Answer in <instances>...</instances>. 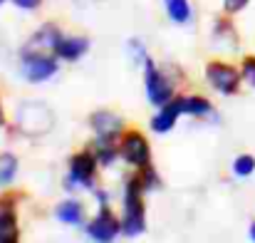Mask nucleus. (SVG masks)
<instances>
[{
    "mask_svg": "<svg viewBox=\"0 0 255 243\" xmlns=\"http://www.w3.org/2000/svg\"><path fill=\"white\" fill-rule=\"evenodd\" d=\"M5 124V117H2V107H0V127Z\"/></svg>",
    "mask_w": 255,
    "mask_h": 243,
    "instance_id": "393cba45",
    "label": "nucleus"
},
{
    "mask_svg": "<svg viewBox=\"0 0 255 243\" xmlns=\"http://www.w3.org/2000/svg\"><path fill=\"white\" fill-rule=\"evenodd\" d=\"M211 112V102L203 97H186L183 99V114H193V117H203Z\"/></svg>",
    "mask_w": 255,
    "mask_h": 243,
    "instance_id": "f3484780",
    "label": "nucleus"
},
{
    "mask_svg": "<svg viewBox=\"0 0 255 243\" xmlns=\"http://www.w3.org/2000/svg\"><path fill=\"white\" fill-rule=\"evenodd\" d=\"M251 241H255V224L251 226Z\"/></svg>",
    "mask_w": 255,
    "mask_h": 243,
    "instance_id": "b1692460",
    "label": "nucleus"
},
{
    "mask_svg": "<svg viewBox=\"0 0 255 243\" xmlns=\"http://www.w3.org/2000/svg\"><path fill=\"white\" fill-rule=\"evenodd\" d=\"M119 154L124 157L127 164H131V166H136V169H144V166H149L151 149H149V142H146L139 132H129V134H124V139H122Z\"/></svg>",
    "mask_w": 255,
    "mask_h": 243,
    "instance_id": "39448f33",
    "label": "nucleus"
},
{
    "mask_svg": "<svg viewBox=\"0 0 255 243\" xmlns=\"http://www.w3.org/2000/svg\"><path fill=\"white\" fill-rule=\"evenodd\" d=\"M178 114H183V97L171 99V102H166V104L161 107V112L151 119V129H154V132H159V134H166L171 127L176 124Z\"/></svg>",
    "mask_w": 255,
    "mask_h": 243,
    "instance_id": "9b49d317",
    "label": "nucleus"
},
{
    "mask_svg": "<svg viewBox=\"0 0 255 243\" xmlns=\"http://www.w3.org/2000/svg\"><path fill=\"white\" fill-rule=\"evenodd\" d=\"M20 239V229H17V221L10 211H2L0 214V243H15Z\"/></svg>",
    "mask_w": 255,
    "mask_h": 243,
    "instance_id": "4468645a",
    "label": "nucleus"
},
{
    "mask_svg": "<svg viewBox=\"0 0 255 243\" xmlns=\"http://www.w3.org/2000/svg\"><path fill=\"white\" fill-rule=\"evenodd\" d=\"M119 231H122V224L109 214V211H102L89 226H87V236L92 239V241H114L117 236H119Z\"/></svg>",
    "mask_w": 255,
    "mask_h": 243,
    "instance_id": "6e6552de",
    "label": "nucleus"
},
{
    "mask_svg": "<svg viewBox=\"0 0 255 243\" xmlns=\"http://www.w3.org/2000/svg\"><path fill=\"white\" fill-rule=\"evenodd\" d=\"M0 2H5V0H0Z\"/></svg>",
    "mask_w": 255,
    "mask_h": 243,
    "instance_id": "a878e982",
    "label": "nucleus"
},
{
    "mask_svg": "<svg viewBox=\"0 0 255 243\" xmlns=\"http://www.w3.org/2000/svg\"><path fill=\"white\" fill-rule=\"evenodd\" d=\"M57 219L62 224H70V226H77L82 221V204L75 201V199H67L57 206Z\"/></svg>",
    "mask_w": 255,
    "mask_h": 243,
    "instance_id": "ddd939ff",
    "label": "nucleus"
},
{
    "mask_svg": "<svg viewBox=\"0 0 255 243\" xmlns=\"http://www.w3.org/2000/svg\"><path fill=\"white\" fill-rule=\"evenodd\" d=\"M92 129L97 132V137L117 139L122 134V129H124V122L114 112H94L92 114Z\"/></svg>",
    "mask_w": 255,
    "mask_h": 243,
    "instance_id": "1a4fd4ad",
    "label": "nucleus"
},
{
    "mask_svg": "<svg viewBox=\"0 0 255 243\" xmlns=\"http://www.w3.org/2000/svg\"><path fill=\"white\" fill-rule=\"evenodd\" d=\"M233 171H236V176H241V179L251 176L255 171V159L251 154H241V157L233 162Z\"/></svg>",
    "mask_w": 255,
    "mask_h": 243,
    "instance_id": "a211bd4d",
    "label": "nucleus"
},
{
    "mask_svg": "<svg viewBox=\"0 0 255 243\" xmlns=\"http://www.w3.org/2000/svg\"><path fill=\"white\" fill-rule=\"evenodd\" d=\"M251 0H223V5H226V12H241L246 5H248Z\"/></svg>",
    "mask_w": 255,
    "mask_h": 243,
    "instance_id": "4be33fe9",
    "label": "nucleus"
},
{
    "mask_svg": "<svg viewBox=\"0 0 255 243\" xmlns=\"http://www.w3.org/2000/svg\"><path fill=\"white\" fill-rule=\"evenodd\" d=\"M141 191L144 184L139 176L127 181L124 189V219H122V231L129 239H136L139 234H144L146 221H144V201H141Z\"/></svg>",
    "mask_w": 255,
    "mask_h": 243,
    "instance_id": "f257e3e1",
    "label": "nucleus"
},
{
    "mask_svg": "<svg viewBox=\"0 0 255 243\" xmlns=\"http://www.w3.org/2000/svg\"><path fill=\"white\" fill-rule=\"evenodd\" d=\"M10 2H15V5L22 7V10H35V7L42 5V0H10Z\"/></svg>",
    "mask_w": 255,
    "mask_h": 243,
    "instance_id": "5701e85b",
    "label": "nucleus"
},
{
    "mask_svg": "<svg viewBox=\"0 0 255 243\" xmlns=\"http://www.w3.org/2000/svg\"><path fill=\"white\" fill-rule=\"evenodd\" d=\"M57 72V60L47 52H22V75L32 84L47 82Z\"/></svg>",
    "mask_w": 255,
    "mask_h": 243,
    "instance_id": "7ed1b4c3",
    "label": "nucleus"
},
{
    "mask_svg": "<svg viewBox=\"0 0 255 243\" xmlns=\"http://www.w3.org/2000/svg\"><path fill=\"white\" fill-rule=\"evenodd\" d=\"M206 77L221 94H233V92H238V84H241L238 70H233L231 65H223V62H211L206 67Z\"/></svg>",
    "mask_w": 255,
    "mask_h": 243,
    "instance_id": "0eeeda50",
    "label": "nucleus"
},
{
    "mask_svg": "<svg viewBox=\"0 0 255 243\" xmlns=\"http://www.w3.org/2000/svg\"><path fill=\"white\" fill-rule=\"evenodd\" d=\"M166 10H169V17L173 22H188L191 17V5L188 0H164Z\"/></svg>",
    "mask_w": 255,
    "mask_h": 243,
    "instance_id": "2eb2a0df",
    "label": "nucleus"
},
{
    "mask_svg": "<svg viewBox=\"0 0 255 243\" xmlns=\"http://www.w3.org/2000/svg\"><path fill=\"white\" fill-rule=\"evenodd\" d=\"M114 157H117V152L112 149V139H104V137H99V149H97V162L102 164V166H109V164L114 162Z\"/></svg>",
    "mask_w": 255,
    "mask_h": 243,
    "instance_id": "6ab92c4d",
    "label": "nucleus"
},
{
    "mask_svg": "<svg viewBox=\"0 0 255 243\" xmlns=\"http://www.w3.org/2000/svg\"><path fill=\"white\" fill-rule=\"evenodd\" d=\"M15 174H17V159L12 154H0V186L12 184Z\"/></svg>",
    "mask_w": 255,
    "mask_h": 243,
    "instance_id": "dca6fc26",
    "label": "nucleus"
},
{
    "mask_svg": "<svg viewBox=\"0 0 255 243\" xmlns=\"http://www.w3.org/2000/svg\"><path fill=\"white\" fill-rule=\"evenodd\" d=\"M15 119H17L20 132H25L27 137H42V134L52 132V127H55V112L42 102L20 104Z\"/></svg>",
    "mask_w": 255,
    "mask_h": 243,
    "instance_id": "f03ea898",
    "label": "nucleus"
},
{
    "mask_svg": "<svg viewBox=\"0 0 255 243\" xmlns=\"http://www.w3.org/2000/svg\"><path fill=\"white\" fill-rule=\"evenodd\" d=\"M144 84H146V94H149V102L156 104V107H164L166 102H171V87L169 77L164 72L156 70V65L151 60L144 62Z\"/></svg>",
    "mask_w": 255,
    "mask_h": 243,
    "instance_id": "20e7f679",
    "label": "nucleus"
},
{
    "mask_svg": "<svg viewBox=\"0 0 255 243\" xmlns=\"http://www.w3.org/2000/svg\"><path fill=\"white\" fill-rule=\"evenodd\" d=\"M87 50H89V40L87 37H60V42L55 47V55L62 57V60L75 62V60H80L85 55Z\"/></svg>",
    "mask_w": 255,
    "mask_h": 243,
    "instance_id": "f8f14e48",
    "label": "nucleus"
},
{
    "mask_svg": "<svg viewBox=\"0 0 255 243\" xmlns=\"http://www.w3.org/2000/svg\"><path fill=\"white\" fill-rule=\"evenodd\" d=\"M60 37L62 35H60V30L55 25H45L30 37V42H27V47L22 52H55Z\"/></svg>",
    "mask_w": 255,
    "mask_h": 243,
    "instance_id": "9d476101",
    "label": "nucleus"
},
{
    "mask_svg": "<svg viewBox=\"0 0 255 243\" xmlns=\"http://www.w3.org/2000/svg\"><path fill=\"white\" fill-rule=\"evenodd\" d=\"M97 154H89V152H82V154H75L72 162H70V179L67 184L70 186H85V189H92L94 186V171H97Z\"/></svg>",
    "mask_w": 255,
    "mask_h": 243,
    "instance_id": "423d86ee",
    "label": "nucleus"
},
{
    "mask_svg": "<svg viewBox=\"0 0 255 243\" xmlns=\"http://www.w3.org/2000/svg\"><path fill=\"white\" fill-rule=\"evenodd\" d=\"M243 80L248 82L251 87H255V57H248L243 62Z\"/></svg>",
    "mask_w": 255,
    "mask_h": 243,
    "instance_id": "412c9836",
    "label": "nucleus"
},
{
    "mask_svg": "<svg viewBox=\"0 0 255 243\" xmlns=\"http://www.w3.org/2000/svg\"><path fill=\"white\" fill-rule=\"evenodd\" d=\"M129 52H131V57H134V62H139V65H144L149 57H146V50H144V45L139 42V40H129Z\"/></svg>",
    "mask_w": 255,
    "mask_h": 243,
    "instance_id": "aec40b11",
    "label": "nucleus"
}]
</instances>
